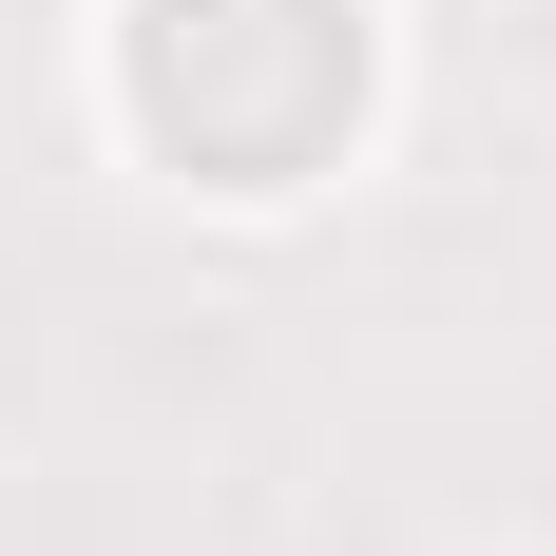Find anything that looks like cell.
Here are the masks:
<instances>
[{"label": "cell", "instance_id": "1", "mask_svg": "<svg viewBox=\"0 0 556 556\" xmlns=\"http://www.w3.org/2000/svg\"><path fill=\"white\" fill-rule=\"evenodd\" d=\"M135 115L230 192H288L365 115V20L345 0H135Z\"/></svg>", "mask_w": 556, "mask_h": 556}]
</instances>
